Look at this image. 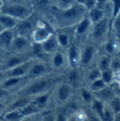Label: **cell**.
Returning a JSON list of instances; mask_svg holds the SVG:
<instances>
[{"instance_id":"1","label":"cell","mask_w":120,"mask_h":121,"mask_svg":"<svg viewBox=\"0 0 120 121\" xmlns=\"http://www.w3.org/2000/svg\"><path fill=\"white\" fill-rule=\"evenodd\" d=\"M50 86V83L46 79H40L26 86L23 89L18 92L20 96H25L28 98H33L38 95L47 93Z\"/></svg>"},{"instance_id":"2","label":"cell","mask_w":120,"mask_h":121,"mask_svg":"<svg viewBox=\"0 0 120 121\" xmlns=\"http://www.w3.org/2000/svg\"><path fill=\"white\" fill-rule=\"evenodd\" d=\"M73 89L70 84L62 83L57 88L55 93L54 101L58 106H62L66 104L72 96Z\"/></svg>"},{"instance_id":"3","label":"cell","mask_w":120,"mask_h":121,"mask_svg":"<svg viewBox=\"0 0 120 121\" xmlns=\"http://www.w3.org/2000/svg\"><path fill=\"white\" fill-rule=\"evenodd\" d=\"M1 12L3 14L8 15L14 18H24L28 14V9L23 5L18 4H13L5 7L1 8Z\"/></svg>"},{"instance_id":"4","label":"cell","mask_w":120,"mask_h":121,"mask_svg":"<svg viewBox=\"0 0 120 121\" xmlns=\"http://www.w3.org/2000/svg\"><path fill=\"white\" fill-rule=\"evenodd\" d=\"M85 11V8L83 5H72L71 6L65 9L62 11V18L64 21H66L67 23L74 22V21H77L81 18V17L83 15Z\"/></svg>"},{"instance_id":"5","label":"cell","mask_w":120,"mask_h":121,"mask_svg":"<svg viewBox=\"0 0 120 121\" xmlns=\"http://www.w3.org/2000/svg\"><path fill=\"white\" fill-rule=\"evenodd\" d=\"M93 95L95 99H98L104 102L105 104H108L111 99H112L116 96V94L112 86L107 85L103 89L98 91L93 92Z\"/></svg>"},{"instance_id":"6","label":"cell","mask_w":120,"mask_h":121,"mask_svg":"<svg viewBox=\"0 0 120 121\" xmlns=\"http://www.w3.org/2000/svg\"><path fill=\"white\" fill-rule=\"evenodd\" d=\"M31 101L32 100L30 98L25 97V96H19L18 98L16 99L14 101H13L11 104H8L5 112L20 110L23 107H25V106H27L28 104H29L30 103H31Z\"/></svg>"},{"instance_id":"7","label":"cell","mask_w":120,"mask_h":121,"mask_svg":"<svg viewBox=\"0 0 120 121\" xmlns=\"http://www.w3.org/2000/svg\"><path fill=\"white\" fill-rule=\"evenodd\" d=\"M30 66H27L26 64H21L14 68L8 70V77H23L27 75Z\"/></svg>"},{"instance_id":"8","label":"cell","mask_w":120,"mask_h":121,"mask_svg":"<svg viewBox=\"0 0 120 121\" xmlns=\"http://www.w3.org/2000/svg\"><path fill=\"white\" fill-rule=\"evenodd\" d=\"M108 26V21L106 18H103L99 21L96 22L93 28V36L95 38H100L105 33Z\"/></svg>"},{"instance_id":"9","label":"cell","mask_w":120,"mask_h":121,"mask_svg":"<svg viewBox=\"0 0 120 121\" xmlns=\"http://www.w3.org/2000/svg\"><path fill=\"white\" fill-rule=\"evenodd\" d=\"M58 42L57 38L53 36H50L47 40H45L43 43H42V51L47 53H52L53 52H56V49L58 45Z\"/></svg>"},{"instance_id":"10","label":"cell","mask_w":120,"mask_h":121,"mask_svg":"<svg viewBox=\"0 0 120 121\" xmlns=\"http://www.w3.org/2000/svg\"><path fill=\"white\" fill-rule=\"evenodd\" d=\"M47 70V67L42 63H35L29 67L27 75L32 78H35L42 74Z\"/></svg>"},{"instance_id":"11","label":"cell","mask_w":120,"mask_h":121,"mask_svg":"<svg viewBox=\"0 0 120 121\" xmlns=\"http://www.w3.org/2000/svg\"><path fill=\"white\" fill-rule=\"evenodd\" d=\"M32 102L36 105L38 108H40L42 111L45 110V108L47 107L49 101H50V95L49 94L45 93L40 95H38L37 96H35L31 99Z\"/></svg>"},{"instance_id":"12","label":"cell","mask_w":120,"mask_h":121,"mask_svg":"<svg viewBox=\"0 0 120 121\" xmlns=\"http://www.w3.org/2000/svg\"><path fill=\"white\" fill-rule=\"evenodd\" d=\"M94 55V48L92 46H87L80 57L81 63L83 65H88L93 60Z\"/></svg>"},{"instance_id":"13","label":"cell","mask_w":120,"mask_h":121,"mask_svg":"<svg viewBox=\"0 0 120 121\" xmlns=\"http://www.w3.org/2000/svg\"><path fill=\"white\" fill-rule=\"evenodd\" d=\"M91 111L99 117V118L101 117V116L103 115L105 106H106V104H105L104 102L96 99H93V101L91 102Z\"/></svg>"},{"instance_id":"14","label":"cell","mask_w":120,"mask_h":121,"mask_svg":"<svg viewBox=\"0 0 120 121\" xmlns=\"http://www.w3.org/2000/svg\"><path fill=\"white\" fill-rule=\"evenodd\" d=\"M0 24L4 28V29H10L14 28L17 23L14 18L8 15L2 14L0 15Z\"/></svg>"},{"instance_id":"15","label":"cell","mask_w":120,"mask_h":121,"mask_svg":"<svg viewBox=\"0 0 120 121\" xmlns=\"http://www.w3.org/2000/svg\"><path fill=\"white\" fill-rule=\"evenodd\" d=\"M50 33L43 28H40L34 32L33 40L36 43H42L50 37Z\"/></svg>"},{"instance_id":"16","label":"cell","mask_w":120,"mask_h":121,"mask_svg":"<svg viewBox=\"0 0 120 121\" xmlns=\"http://www.w3.org/2000/svg\"><path fill=\"white\" fill-rule=\"evenodd\" d=\"M13 40V33L8 30H4L0 33V43L5 45L9 46L12 44Z\"/></svg>"},{"instance_id":"17","label":"cell","mask_w":120,"mask_h":121,"mask_svg":"<svg viewBox=\"0 0 120 121\" xmlns=\"http://www.w3.org/2000/svg\"><path fill=\"white\" fill-rule=\"evenodd\" d=\"M78 48L75 45H73L70 48H69V60L70 64L72 66H75L77 63L78 61L80 60V57H79V53L78 52Z\"/></svg>"},{"instance_id":"18","label":"cell","mask_w":120,"mask_h":121,"mask_svg":"<svg viewBox=\"0 0 120 121\" xmlns=\"http://www.w3.org/2000/svg\"><path fill=\"white\" fill-rule=\"evenodd\" d=\"M23 80V77H8L1 83V87L7 90H10L11 87L16 86L20 82Z\"/></svg>"},{"instance_id":"19","label":"cell","mask_w":120,"mask_h":121,"mask_svg":"<svg viewBox=\"0 0 120 121\" xmlns=\"http://www.w3.org/2000/svg\"><path fill=\"white\" fill-rule=\"evenodd\" d=\"M28 44L27 39L23 36H18L15 38H13V40L12 42V45H13V48L17 50H21L24 49Z\"/></svg>"},{"instance_id":"20","label":"cell","mask_w":120,"mask_h":121,"mask_svg":"<svg viewBox=\"0 0 120 121\" xmlns=\"http://www.w3.org/2000/svg\"><path fill=\"white\" fill-rule=\"evenodd\" d=\"M64 62H65V60H64V55L60 52L56 51L54 53V55L52 57V65L54 67L59 68V67H62L64 65Z\"/></svg>"},{"instance_id":"21","label":"cell","mask_w":120,"mask_h":121,"mask_svg":"<svg viewBox=\"0 0 120 121\" xmlns=\"http://www.w3.org/2000/svg\"><path fill=\"white\" fill-rule=\"evenodd\" d=\"M103 11L97 7H94L90 10V18L92 21L96 23L103 18Z\"/></svg>"},{"instance_id":"22","label":"cell","mask_w":120,"mask_h":121,"mask_svg":"<svg viewBox=\"0 0 120 121\" xmlns=\"http://www.w3.org/2000/svg\"><path fill=\"white\" fill-rule=\"evenodd\" d=\"M107 105L115 114L120 113V96H115L107 104Z\"/></svg>"},{"instance_id":"23","label":"cell","mask_w":120,"mask_h":121,"mask_svg":"<svg viewBox=\"0 0 120 121\" xmlns=\"http://www.w3.org/2000/svg\"><path fill=\"white\" fill-rule=\"evenodd\" d=\"M111 58L107 55H103L100 57L98 64V68L102 72L110 69Z\"/></svg>"},{"instance_id":"24","label":"cell","mask_w":120,"mask_h":121,"mask_svg":"<svg viewBox=\"0 0 120 121\" xmlns=\"http://www.w3.org/2000/svg\"><path fill=\"white\" fill-rule=\"evenodd\" d=\"M106 86H107V84H105V83L100 78V79H96L91 82V86L89 87V90L93 93V92H95V91H98L103 89Z\"/></svg>"},{"instance_id":"25","label":"cell","mask_w":120,"mask_h":121,"mask_svg":"<svg viewBox=\"0 0 120 121\" xmlns=\"http://www.w3.org/2000/svg\"><path fill=\"white\" fill-rule=\"evenodd\" d=\"M23 63V62L21 60V59L20 57H18L17 56H12L7 60L6 67L8 68V69H11L14 68Z\"/></svg>"},{"instance_id":"26","label":"cell","mask_w":120,"mask_h":121,"mask_svg":"<svg viewBox=\"0 0 120 121\" xmlns=\"http://www.w3.org/2000/svg\"><path fill=\"white\" fill-rule=\"evenodd\" d=\"M81 97H82L83 101L85 103H86V104H91V102L93 101V99H94V96L93 95V93L89 89H85V88L81 89Z\"/></svg>"},{"instance_id":"27","label":"cell","mask_w":120,"mask_h":121,"mask_svg":"<svg viewBox=\"0 0 120 121\" xmlns=\"http://www.w3.org/2000/svg\"><path fill=\"white\" fill-rule=\"evenodd\" d=\"M114 116H115V113L112 111V110L106 104L105 111L103 115L101 116V117L100 118V121H113Z\"/></svg>"},{"instance_id":"28","label":"cell","mask_w":120,"mask_h":121,"mask_svg":"<svg viewBox=\"0 0 120 121\" xmlns=\"http://www.w3.org/2000/svg\"><path fill=\"white\" fill-rule=\"evenodd\" d=\"M113 73L114 72L110 69L102 72L101 79L105 83V84L109 85L110 84H111V82H112V79L114 78V74Z\"/></svg>"},{"instance_id":"29","label":"cell","mask_w":120,"mask_h":121,"mask_svg":"<svg viewBox=\"0 0 120 121\" xmlns=\"http://www.w3.org/2000/svg\"><path fill=\"white\" fill-rule=\"evenodd\" d=\"M69 116L63 109L62 106H59V109L55 111V121H66Z\"/></svg>"},{"instance_id":"30","label":"cell","mask_w":120,"mask_h":121,"mask_svg":"<svg viewBox=\"0 0 120 121\" xmlns=\"http://www.w3.org/2000/svg\"><path fill=\"white\" fill-rule=\"evenodd\" d=\"M101 71L99 69L98 67L97 68H95L93 69H92L88 74V80L92 82L96 79H100L101 78Z\"/></svg>"},{"instance_id":"31","label":"cell","mask_w":120,"mask_h":121,"mask_svg":"<svg viewBox=\"0 0 120 121\" xmlns=\"http://www.w3.org/2000/svg\"><path fill=\"white\" fill-rule=\"evenodd\" d=\"M89 23H90V21H89V19L88 18H84V19H83L79 23V26L77 27V33L79 34L83 33L87 30V28H88Z\"/></svg>"},{"instance_id":"32","label":"cell","mask_w":120,"mask_h":121,"mask_svg":"<svg viewBox=\"0 0 120 121\" xmlns=\"http://www.w3.org/2000/svg\"><path fill=\"white\" fill-rule=\"evenodd\" d=\"M110 69L113 72L120 71V58L119 57H115L113 59H111Z\"/></svg>"},{"instance_id":"33","label":"cell","mask_w":120,"mask_h":121,"mask_svg":"<svg viewBox=\"0 0 120 121\" xmlns=\"http://www.w3.org/2000/svg\"><path fill=\"white\" fill-rule=\"evenodd\" d=\"M31 29H32V25L30 22L27 21H23L18 26V30H20V32L23 33L29 32L30 30H31Z\"/></svg>"},{"instance_id":"34","label":"cell","mask_w":120,"mask_h":121,"mask_svg":"<svg viewBox=\"0 0 120 121\" xmlns=\"http://www.w3.org/2000/svg\"><path fill=\"white\" fill-rule=\"evenodd\" d=\"M50 0H34L35 5L40 9H45L48 6Z\"/></svg>"},{"instance_id":"35","label":"cell","mask_w":120,"mask_h":121,"mask_svg":"<svg viewBox=\"0 0 120 121\" xmlns=\"http://www.w3.org/2000/svg\"><path fill=\"white\" fill-rule=\"evenodd\" d=\"M58 44L62 46H66L68 45V36L65 34H59L57 38Z\"/></svg>"},{"instance_id":"36","label":"cell","mask_w":120,"mask_h":121,"mask_svg":"<svg viewBox=\"0 0 120 121\" xmlns=\"http://www.w3.org/2000/svg\"><path fill=\"white\" fill-rule=\"evenodd\" d=\"M10 91L4 89L0 86V101H4V99L10 96Z\"/></svg>"},{"instance_id":"37","label":"cell","mask_w":120,"mask_h":121,"mask_svg":"<svg viewBox=\"0 0 120 121\" xmlns=\"http://www.w3.org/2000/svg\"><path fill=\"white\" fill-rule=\"evenodd\" d=\"M55 121V111L47 112L42 116V121Z\"/></svg>"},{"instance_id":"38","label":"cell","mask_w":120,"mask_h":121,"mask_svg":"<svg viewBox=\"0 0 120 121\" xmlns=\"http://www.w3.org/2000/svg\"><path fill=\"white\" fill-rule=\"evenodd\" d=\"M114 8H113V16L115 18L120 11V0H113Z\"/></svg>"},{"instance_id":"39","label":"cell","mask_w":120,"mask_h":121,"mask_svg":"<svg viewBox=\"0 0 120 121\" xmlns=\"http://www.w3.org/2000/svg\"><path fill=\"white\" fill-rule=\"evenodd\" d=\"M79 72L77 71H76V70L71 71L69 73V79L71 82H77L78 79H79Z\"/></svg>"},{"instance_id":"40","label":"cell","mask_w":120,"mask_h":121,"mask_svg":"<svg viewBox=\"0 0 120 121\" xmlns=\"http://www.w3.org/2000/svg\"><path fill=\"white\" fill-rule=\"evenodd\" d=\"M115 44L113 41H109L107 45H106V50L108 52L110 53V54H112L115 52Z\"/></svg>"},{"instance_id":"41","label":"cell","mask_w":120,"mask_h":121,"mask_svg":"<svg viewBox=\"0 0 120 121\" xmlns=\"http://www.w3.org/2000/svg\"><path fill=\"white\" fill-rule=\"evenodd\" d=\"M74 0H59V3L62 7L65 9L74 5Z\"/></svg>"},{"instance_id":"42","label":"cell","mask_w":120,"mask_h":121,"mask_svg":"<svg viewBox=\"0 0 120 121\" xmlns=\"http://www.w3.org/2000/svg\"><path fill=\"white\" fill-rule=\"evenodd\" d=\"M114 28L117 34H120V14L119 13L114 21Z\"/></svg>"},{"instance_id":"43","label":"cell","mask_w":120,"mask_h":121,"mask_svg":"<svg viewBox=\"0 0 120 121\" xmlns=\"http://www.w3.org/2000/svg\"><path fill=\"white\" fill-rule=\"evenodd\" d=\"M86 121H100L99 117L98 116H96L93 111L90 113H87V116H86Z\"/></svg>"},{"instance_id":"44","label":"cell","mask_w":120,"mask_h":121,"mask_svg":"<svg viewBox=\"0 0 120 121\" xmlns=\"http://www.w3.org/2000/svg\"><path fill=\"white\" fill-rule=\"evenodd\" d=\"M95 4H96L95 0H86V1L84 3V6L87 9L91 10V9H92L93 8L95 7Z\"/></svg>"},{"instance_id":"45","label":"cell","mask_w":120,"mask_h":121,"mask_svg":"<svg viewBox=\"0 0 120 121\" xmlns=\"http://www.w3.org/2000/svg\"><path fill=\"white\" fill-rule=\"evenodd\" d=\"M8 104H6L5 101H0V114L4 113L6 109Z\"/></svg>"},{"instance_id":"46","label":"cell","mask_w":120,"mask_h":121,"mask_svg":"<svg viewBox=\"0 0 120 121\" xmlns=\"http://www.w3.org/2000/svg\"><path fill=\"white\" fill-rule=\"evenodd\" d=\"M79 121L76 118V117L75 116V115H72V116H69V117L68 118V119H67V121Z\"/></svg>"},{"instance_id":"47","label":"cell","mask_w":120,"mask_h":121,"mask_svg":"<svg viewBox=\"0 0 120 121\" xmlns=\"http://www.w3.org/2000/svg\"><path fill=\"white\" fill-rule=\"evenodd\" d=\"M113 121H120V113L115 114Z\"/></svg>"},{"instance_id":"48","label":"cell","mask_w":120,"mask_h":121,"mask_svg":"<svg viewBox=\"0 0 120 121\" xmlns=\"http://www.w3.org/2000/svg\"><path fill=\"white\" fill-rule=\"evenodd\" d=\"M4 30H5V29H4V27H3V26H2L0 24V33H1L2 31H4Z\"/></svg>"},{"instance_id":"49","label":"cell","mask_w":120,"mask_h":121,"mask_svg":"<svg viewBox=\"0 0 120 121\" xmlns=\"http://www.w3.org/2000/svg\"><path fill=\"white\" fill-rule=\"evenodd\" d=\"M3 6V2L2 0H0V8H1Z\"/></svg>"},{"instance_id":"50","label":"cell","mask_w":120,"mask_h":121,"mask_svg":"<svg viewBox=\"0 0 120 121\" xmlns=\"http://www.w3.org/2000/svg\"><path fill=\"white\" fill-rule=\"evenodd\" d=\"M2 77H3V72H0V81L2 78Z\"/></svg>"},{"instance_id":"51","label":"cell","mask_w":120,"mask_h":121,"mask_svg":"<svg viewBox=\"0 0 120 121\" xmlns=\"http://www.w3.org/2000/svg\"><path fill=\"white\" fill-rule=\"evenodd\" d=\"M118 57L120 58V53H119V56H118Z\"/></svg>"},{"instance_id":"52","label":"cell","mask_w":120,"mask_h":121,"mask_svg":"<svg viewBox=\"0 0 120 121\" xmlns=\"http://www.w3.org/2000/svg\"><path fill=\"white\" fill-rule=\"evenodd\" d=\"M0 12H1V8H0Z\"/></svg>"}]
</instances>
